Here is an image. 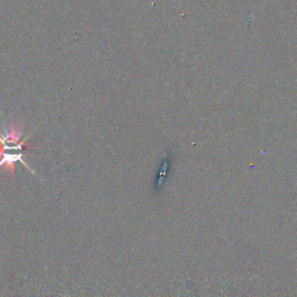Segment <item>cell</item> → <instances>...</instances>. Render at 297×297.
I'll return each mask as SVG.
<instances>
[{
	"label": "cell",
	"mask_w": 297,
	"mask_h": 297,
	"mask_svg": "<svg viewBox=\"0 0 297 297\" xmlns=\"http://www.w3.org/2000/svg\"><path fill=\"white\" fill-rule=\"evenodd\" d=\"M33 156V154L27 153V151H5V152L0 153V168L5 170L6 172H11L12 179H14V173H15V164L21 163L25 165V166L28 168V170L32 172V174L36 175V172L33 170L32 167L29 166L28 163H26L25 159H23V156Z\"/></svg>",
	"instance_id": "1"
}]
</instances>
